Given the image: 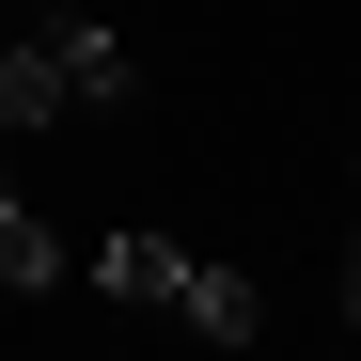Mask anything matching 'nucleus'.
<instances>
[{
    "mask_svg": "<svg viewBox=\"0 0 361 361\" xmlns=\"http://www.w3.org/2000/svg\"><path fill=\"white\" fill-rule=\"evenodd\" d=\"M79 110V63H63V16H32V32H0V126H63Z\"/></svg>",
    "mask_w": 361,
    "mask_h": 361,
    "instance_id": "1",
    "label": "nucleus"
},
{
    "mask_svg": "<svg viewBox=\"0 0 361 361\" xmlns=\"http://www.w3.org/2000/svg\"><path fill=\"white\" fill-rule=\"evenodd\" d=\"M189 267H204V252H173V235H142V220L94 235V298H126V314H173V298H189Z\"/></svg>",
    "mask_w": 361,
    "mask_h": 361,
    "instance_id": "2",
    "label": "nucleus"
},
{
    "mask_svg": "<svg viewBox=\"0 0 361 361\" xmlns=\"http://www.w3.org/2000/svg\"><path fill=\"white\" fill-rule=\"evenodd\" d=\"M173 330H204V345H252V330H267V283H235V267H189Z\"/></svg>",
    "mask_w": 361,
    "mask_h": 361,
    "instance_id": "3",
    "label": "nucleus"
},
{
    "mask_svg": "<svg viewBox=\"0 0 361 361\" xmlns=\"http://www.w3.org/2000/svg\"><path fill=\"white\" fill-rule=\"evenodd\" d=\"M0 283H16V298H47V283H79V267H63V235H47V220H32L16 189H0Z\"/></svg>",
    "mask_w": 361,
    "mask_h": 361,
    "instance_id": "4",
    "label": "nucleus"
},
{
    "mask_svg": "<svg viewBox=\"0 0 361 361\" xmlns=\"http://www.w3.org/2000/svg\"><path fill=\"white\" fill-rule=\"evenodd\" d=\"M314 361H361V330H330V345H314Z\"/></svg>",
    "mask_w": 361,
    "mask_h": 361,
    "instance_id": "5",
    "label": "nucleus"
},
{
    "mask_svg": "<svg viewBox=\"0 0 361 361\" xmlns=\"http://www.w3.org/2000/svg\"><path fill=\"white\" fill-rule=\"evenodd\" d=\"M345 173H361V110H345Z\"/></svg>",
    "mask_w": 361,
    "mask_h": 361,
    "instance_id": "6",
    "label": "nucleus"
}]
</instances>
